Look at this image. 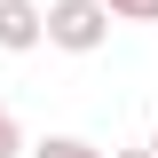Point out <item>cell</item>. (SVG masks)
Returning <instances> with one entry per match:
<instances>
[{"instance_id": "cell-1", "label": "cell", "mask_w": 158, "mask_h": 158, "mask_svg": "<svg viewBox=\"0 0 158 158\" xmlns=\"http://www.w3.org/2000/svg\"><path fill=\"white\" fill-rule=\"evenodd\" d=\"M48 32H56L63 48H95V40H103V8H95V0H63L56 16H48Z\"/></svg>"}, {"instance_id": "cell-2", "label": "cell", "mask_w": 158, "mask_h": 158, "mask_svg": "<svg viewBox=\"0 0 158 158\" xmlns=\"http://www.w3.org/2000/svg\"><path fill=\"white\" fill-rule=\"evenodd\" d=\"M32 40H40V16L24 0H0V48H32Z\"/></svg>"}, {"instance_id": "cell-3", "label": "cell", "mask_w": 158, "mask_h": 158, "mask_svg": "<svg viewBox=\"0 0 158 158\" xmlns=\"http://www.w3.org/2000/svg\"><path fill=\"white\" fill-rule=\"evenodd\" d=\"M40 158H95V150H87V142H48Z\"/></svg>"}, {"instance_id": "cell-4", "label": "cell", "mask_w": 158, "mask_h": 158, "mask_svg": "<svg viewBox=\"0 0 158 158\" xmlns=\"http://www.w3.org/2000/svg\"><path fill=\"white\" fill-rule=\"evenodd\" d=\"M111 8H127V16H158V0H111Z\"/></svg>"}, {"instance_id": "cell-5", "label": "cell", "mask_w": 158, "mask_h": 158, "mask_svg": "<svg viewBox=\"0 0 158 158\" xmlns=\"http://www.w3.org/2000/svg\"><path fill=\"white\" fill-rule=\"evenodd\" d=\"M8 150H16V127H8V111H0V158H8Z\"/></svg>"}, {"instance_id": "cell-6", "label": "cell", "mask_w": 158, "mask_h": 158, "mask_svg": "<svg viewBox=\"0 0 158 158\" xmlns=\"http://www.w3.org/2000/svg\"><path fill=\"white\" fill-rule=\"evenodd\" d=\"M127 158H150V150H127Z\"/></svg>"}]
</instances>
